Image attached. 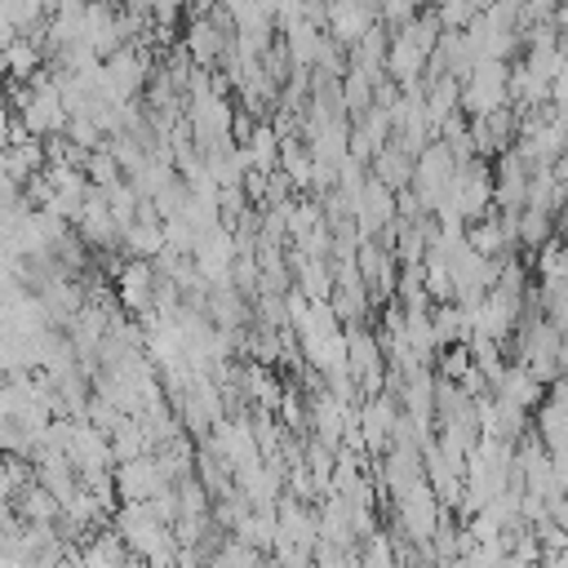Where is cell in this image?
I'll return each mask as SVG.
<instances>
[{
  "mask_svg": "<svg viewBox=\"0 0 568 568\" xmlns=\"http://www.w3.org/2000/svg\"><path fill=\"white\" fill-rule=\"evenodd\" d=\"M501 102H510V67L501 58H479L470 67V75L462 80V111L484 115Z\"/></svg>",
  "mask_w": 568,
  "mask_h": 568,
  "instance_id": "1",
  "label": "cell"
},
{
  "mask_svg": "<svg viewBox=\"0 0 568 568\" xmlns=\"http://www.w3.org/2000/svg\"><path fill=\"white\" fill-rule=\"evenodd\" d=\"M164 488H173V479L164 475V466H160L155 453H138L129 462H115V497H124V501H151Z\"/></svg>",
  "mask_w": 568,
  "mask_h": 568,
  "instance_id": "2",
  "label": "cell"
},
{
  "mask_svg": "<svg viewBox=\"0 0 568 568\" xmlns=\"http://www.w3.org/2000/svg\"><path fill=\"white\" fill-rule=\"evenodd\" d=\"M519 106L515 102H501V106H493V111H484V115H470V138H475V155H501V151H510L515 146V138H519Z\"/></svg>",
  "mask_w": 568,
  "mask_h": 568,
  "instance_id": "3",
  "label": "cell"
},
{
  "mask_svg": "<svg viewBox=\"0 0 568 568\" xmlns=\"http://www.w3.org/2000/svg\"><path fill=\"white\" fill-rule=\"evenodd\" d=\"M155 284H160L155 262H151V257H129V262H120V271H115V302L138 315V311L155 306Z\"/></svg>",
  "mask_w": 568,
  "mask_h": 568,
  "instance_id": "4",
  "label": "cell"
},
{
  "mask_svg": "<svg viewBox=\"0 0 568 568\" xmlns=\"http://www.w3.org/2000/svg\"><path fill=\"white\" fill-rule=\"evenodd\" d=\"M231 40H235V36H226L213 18H191V22H186V40H182V49L191 53L195 67H217V62L226 58Z\"/></svg>",
  "mask_w": 568,
  "mask_h": 568,
  "instance_id": "5",
  "label": "cell"
},
{
  "mask_svg": "<svg viewBox=\"0 0 568 568\" xmlns=\"http://www.w3.org/2000/svg\"><path fill=\"white\" fill-rule=\"evenodd\" d=\"M413 164H417V155L390 133V142H382L377 151H373V160H368V173L377 178V182H386L390 191H404L408 182H413Z\"/></svg>",
  "mask_w": 568,
  "mask_h": 568,
  "instance_id": "6",
  "label": "cell"
},
{
  "mask_svg": "<svg viewBox=\"0 0 568 568\" xmlns=\"http://www.w3.org/2000/svg\"><path fill=\"white\" fill-rule=\"evenodd\" d=\"M493 390L501 395V399H510V404H519V408H528V413H537V404L546 399V382L528 368V364H506V373L493 382Z\"/></svg>",
  "mask_w": 568,
  "mask_h": 568,
  "instance_id": "7",
  "label": "cell"
},
{
  "mask_svg": "<svg viewBox=\"0 0 568 568\" xmlns=\"http://www.w3.org/2000/svg\"><path fill=\"white\" fill-rule=\"evenodd\" d=\"M13 510H18V519H31V524H58L62 519V501L40 479H27L13 493Z\"/></svg>",
  "mask_w": 568,
  "mask_h": 568,
  "instance_id": "8",
  "label": "cell"
},
{
  "mask_svg": "<svg viewBox=\"0 0 568 568\" xmlns=\"http://www.w3.org/2000/svg\"><path fill=\"white\" fill-rule=\"evenodd\" d=\"M240 146H244V155H248L253 169H266V173L280 169V129H275L271 120H257L253 133H248Z\"/></svg>",
  "mask_w": 568,
  "mask_h": 568,
  "instance_id": "9",
  "label": "cell"
},
{
  "mask_svg": "<svg viewBox=\"0 0 568 568\" xmlns=\"http://www.w3.org/2000/svg\"><path fill=\"white\" fill-rule=\"evenodd\" d=\"M342 102H346L351 124L373 106V75H368L359 62H351V67H346V75H342Z\"/></svg>",
  "mask_w": 568,
  "mask_h": 568,
  "instance_id": "10",
  "label": "cell"
},
{
  "mask_svg": "<svg viewBox=\"0 0 568 568\" xmlns=\"http://www.w3.org/2000/svg\"><path fill=\"white\" fill-rule=\"evenodd\" d=\"M515 235H519V248H528V253L541 248V244L555 235V213L524 204V209H519V226H515Z\"/></svg>",
  "mask_w": 568,
  "mask_h": 568,
  "instance_id": "11",
  "label": "cell"
},
{
  "mask_svg": "<svg viewBox=\"0 0 568 568\" xmlns=\"http://www.w3.org/2000/svg\"><path fill=\"white\" fill-rule=\"evenodd\" d=\"M470 342H453V346H439L435 351V373L448 377V382H462L470 373Z\"/></svg>",
  "mask_w": 568,
  "mask_h": 568,
  "instance_id": "12",
  "label": "cell"
},
{
  "mask_svg": "<svg viewBox=\"0 0 568 568\" xmlns=\"http://www.w3.org/2000/svg\"><path fill=\"white\" fill-rule=\"evenodd\" d=\"M84 173H89V182H93V186H102V191H106V186H115V182L124 178V169H120V160H115V155H111L106 146L89 155V164H84Z\"/></svg>",
  "mask_w": 568,
  "mask_h": 568,
  "instance_id": "13",
  "label": "cell"
},
{
  "mask_svg": "<svg viewBox=\"0 0 568 568\" xmlns=\"http://www.w3.org/2000/svg\"><path fill=\"white\" fill-rule=\"evenodd\" d=\"M435 13H439V27L444 31H466L475 22L479 4L475 0H444V4H435Z\"/></svg>",
  "mask_w": 568,
  "mask_h": 568,
  "instance_id": "14",
  "label": "cell"
}]
</instances>
